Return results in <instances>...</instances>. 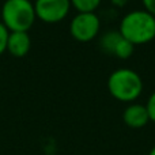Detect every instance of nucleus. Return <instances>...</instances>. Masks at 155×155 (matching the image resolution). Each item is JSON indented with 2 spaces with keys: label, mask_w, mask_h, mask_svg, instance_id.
I'll return each instance as SVG.
<instances>
[{
  "label": "nucleus",
  "mask_w": 155,
  "mask_h": 155,
  "mask_svg": "<svg viewBox=\"0 0 155 155\" xmlns=\"http://www.w3.org/2000/svg\"><path fill=\"white\" fill-rule=\"evenodd\" d=\"M8 35H10L8 29L4 26V25H3V22H0V54L4 53V52L7 51Z\"/></svg>",
  "instance_id": "9b49d317"
},
{
  "label": "nucleus",
  "mask_w": 155,
  "mask_h": 155,
  "mask_svg": "<svg viewBox=\"0 0 155 155\" xmlns=\"http://www.w3.org/2000/svg\"><path fill=\"white\" fill-rule=\"evenodd\" d=\"M101 19L95 12H78L70 23V33L79 42H88L98 35Z\"/></svg>",
  "instance_id": "20e7f679"
},
{
  "label": "nucleus",
  "mask_w": 155,
  "mask_h": 155,
  "mask_svg": "<svg viewBox=\"0 0 155 155\" xmlns=\"http://www.w3.org/2000/svg\"><path fill=\"white\" fill-rule=\"evenodd\" d=\"M121 38H123V35L120 34V31H118V30H117V31H107V33H105V34L101 37L99 45H101V48L104 49L106 53L113 54L114 48L117 46V44L121 41Z\"/></svg>",
  "instance_id": "6e6552de"
},
{
  "label": "nucleus",
  "mask_w": 155,
  "mask_h": 155,
  "mask_svg": "<svg viewBox=\"0 0 155 155\" xmlns=\"http://www.w3.org/2000/svg\"><path fill=\"white\" fill-rule=\"evenodd\" d=\"M146 109H147L148 117H150V121L155 123V91L148 97L147 104H146Z\"/></svg>",
  "instance_id": "f8f14e48"
},
{
  "label": "nucleus",
  "mask_w": 155,
  "mask_h": 155,
  "mask_svg": "<svg viewBox=\"0 0 155 155\" xmlns=\"http://www.w3.org/2000/svg\"><path fill=\"white\" fill-rule=\"evenodd\" d=\"M148 155H155V146H154V147L150 150V153H148Z\"/></svg>",
  "instance_id": "2eb2a0df"
},
{
  "label": "nucleus",
  "mask_w": 155,
  "mask_h": 155,
  "mask_svg": "<svg viewBox=\"0 0 155 155\" xmlns=\"http://www.w3.org/2000/svg\"><path fill=\"white\" fill-rule=\"evenodd\" d=\"M142 4L147 12L155 16V0H142Z\"/></svg>",
  "instance_id": "ddd939ff"
},
{
  "label": "nucleus",
  "mask_w": 155,
  "mask_h": 155,
  "mask_svg": "<svg viewBox=\"0 0 155 155\" xmlns=\"http://www.w3.org/2000/svg\"><path fill=\"white\" fill-rule=\"evenodd\" d=\"M123 121L127 127L132 129H140L150 123L146 105L129 104L123 112Z\"/></svg>",
  "instance_id": "423d86ee"
},
{
  "label": "nucleus",
  "mask_w": 155,
  "mask_h": 155,
  "mask_svg": "<svg viewBox=\"0 0 155 155\" xmlns=\"http://www.w3.org/2000/svg\"><path fill=\"white\" fill-rule=\"evenodd\" d=\"M71 7H74L78 12H95V10L101 5L102 0H70Z\"/></svg>",
  "instance_id": "1a4fd4ad"
},
{
  "label": "nucleus",
  "mask_w": 155,
  "mask_h": 155,
  "mask_svg": "<svg viewBox=\"0 0 155 155\" xmlns=\"http://www.w3.org/2000/svg\"><path fill=\"white\" fill-rule=\"evenodd\" d=\"M2 19L8 31H27L37 19L34 3L30 0H5L2 7Z\"/></svg>",
  "instance_id": "7ed1b4c3"
},
{
  "label": "nucleus",
  "mask_w": 155,
  "mask_h": 155,
  "mask_svg": "<svg viewBox=\"0 0 155 155\" xmlns=\"http://www.w3.org/2000/svg\"><path fill=\"white\" fill-rule=\"evenodd\" d=\"M71 8L70 0H35V16L45 23H59L67 18Z\"/></svg>",
  "instance_id": "39448f33"
},
{
  "label": "nucleus",
  "mask_w": 155,
  "mask_h": 155,
  "mask_svg": "<svg viewBox=\"0 0 155 155\" xmlns=\"http://www.w3.org/2000/svg\"><path fill=\"white\" fill-rule=\"evenodd\" d=\"M118 31L132 45H144L155 38V16L146 10L129 11L123 16Z\"/></svg>",
  "instance_id": "f257e3e1"
},
{
  "label": "nucleus",
  "mask_w": 155,
  "mask_h": 155,
  "mask_svg": "<svg viewBox=\"0 0 155 155\" xmlns=\"http://www.w3.org/2000/svg\"><path fill=\"white\" fill-rule=\"evenodd\" d=\"M107 90L117 101L134 104L143 91V80L131 68H118L107 78Z\"/></svg>",
  "instance_id": "f03ea898"
},
{
  "label": "nucleus",
  "mask_w": 155,
  "mask_h": 155,
  "mask_svg": "<svg viewBox=\"0 0 155 155\" xmlns=\"http://www.w3.org/2000/svg\"><path fill=\"white\" fill-rule=\"evenodd\" d=\"M31 48V40L27 31H10L7 51L15 57H23Z\"/></svg>",
  "instance_id": "0eeeda50"
},
{
  "label": "nucleus",
  "mask_w": 155,
  "mask_h": 155,
  "mask_svg": "<svg viewBox=\"0 0 155 155\" xmlns=\"http://www.w3.org/2000/svg\"><path fill=\"white\" fill-rule=\"evenodd\" d=\"M129 0H110V3H112L114 7H117V8H121V7H124V5H127V3H128Z\"/></svg>",
  "instance_id": "4468645a"
},
{
  "label": "nucleus",
  "mask_w": 155,
  "mask_h": 155,
  "mask_svg": "<svg viewBox=\"0 0 155 155\" xmlns=\"http://www.w3.org/2000/svg\"><path fill=\"white\" fill-rule=\"evenodd\" d=\"M134 49H135V45H132L129 41H127L125 38H121V41L117 44V46L114 48V52H113V54H114L116 57H118V59H128V57L132 56V53H134Z\"/></svg>",
  "instance_id": "9d476101"
}]
</instances>
